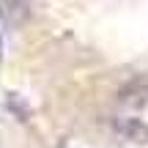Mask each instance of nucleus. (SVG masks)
Listing matches in <instances>:
<instances>
[{
  "mask_svg": "<svg viewBox=\"0 0 148 148\" xmlns=\"http://www.w3.org/2000/svg\"><path fill=\"white\" fill-rule=\"evenodd\" d=\"M110 123L123 140L148 145V82H132L118 90L110 107Z\"/></svg>",
  "mask_w": 148,
  "mask_h": 148,
  "instance_id": "1",
  "label": "nucleus"
}]
</instances>
